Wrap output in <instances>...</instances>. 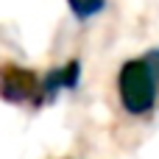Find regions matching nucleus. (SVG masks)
<instances>
[{
	"label": "nucleus",
	"instance_id": "f257e3e1",
	"mask_svg": "<svg viewBox=\"0 0 159 159\" xmlns=\"http://www.w3.org/2000/svg\"><path fill=\"white\" fill-rule=\"evenodd\" d=\"M120 101H123V109L137 117L154 109L157 84L145 59H131L120 67Z\"/></svg>",
	"mask_w": 159,
	"mask_h": 159
},
{
	"label": "nucleus",
	"instance_id": "f03ea898",
	"mask_svg": "<svg viewBox=\"0 0 159 159\" xmlns=\"http://www.w3.org/2000/svg\"><path fill=\"white\" fill-rule=\"evenodd\" d=\"M34 95H39V81L31 70L17 64H0V98L8 103H28Z\"/></svg>",
	"mask_w": 159,
	"mask_h": 159
},
{
	"label": "nucleus",
	"instance_id": "7ed1b4c3",
	"mask_svg": "<svg viewBox=\"0 0 159 159\" xmlns=\"http://www.w3.org/2000/svg\"><path fill=\"white\" fill-rule=\"evenodd\" d=\"M78 84V61H70V64H64L61 70H53L50 75H48V81H45V89H42V95H48V98H53L56 95V89H73Z\"/></svg>",
	"mask_w": 159,
	"mask_h": 159
},
{
	"label": "nucleus",
	"instance_id": "20e7f679",
	"mask_svg": "<svg viewBox=\"0 0 159 159\" xmlns=\"http://www.w3.org/2000/svg\"><path fill=\"white\" fill-rule=\"evenodd\" d=\"M70 8L78 14V17H89L101 8V0H70Z\"/></svg>",
	"mask_w": 159,
	"mask_h": 159
},
{
	"label": "nucleus",
	"instance_id": "39448f33",
	"mask_svg": "<svg viewBox=\"0 0 159 159\" xmlns=\"http://www.w3.org/2000/svg\"><path fill=\"white\" fill-rule=\"evenodd\" d=\"M145 64H148V70H151V75H154V84L159 87V50H151V53L145 56Z\"/></svg>",
	"mask_w": 159,
	"mask_h": 159
}]
</instances>
